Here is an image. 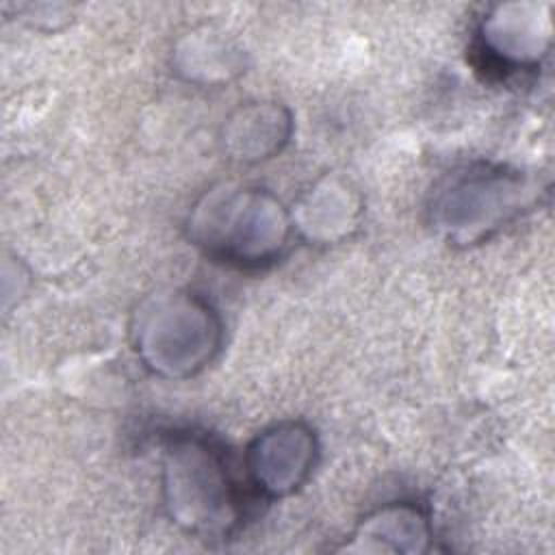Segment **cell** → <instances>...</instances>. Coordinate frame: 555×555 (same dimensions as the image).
Segmentation results:
<instances>
[{
  "mask_svg": "<svg viewBox=\"0 0 555 555\" xmlns=\"http://www.w3.org/2000/svg\"><path fill=\"white\" fill-rule=\"evenodd\" d=\"M186 230L206 256L258 269L284 254L295 225L291 210L267 189L221 184L195 202Z\"/></svg>",
  "mask_w": 555,
  "mask_h": 555,
  "instance_id": "1",
  "label": "cell"
},
{
  "mask_svg": "<svg viewBox=\"0 0 555 555\" xmlns=\"http://www.w3.org/2000/svg\"><path fill=\"white\" fill-rule=\"evenodd\" d=\"M169 518L202 538L228 535L243 516L241 488L223 449L202 434L173 436L163 453Z\"/></svg>",
  "mask_w": 555,
  "mask_h": 555,
  "instance_id": "2",
  "label": "cell"
},
{
  "mask_svg": "<svg viewBox=\"0 0 555 555\" xmlns=\"http://www.w3.org/2000/svg\"><path fill=\"white\" fill-rule=\"evenodd\" d=\"M130 332L137 356L152 373L184 379L212 362L223 323L202 295L167 291L141 301Z\"/></svg>",
  "mask_w": 555,
  "mask_h": 555,
  "instance_id": "3",
  "label": "cell"
},
{
  "mask_svg": "<svg viewBox=\"0 0 555 555\" xmlns=\"http://www.w3.org/2000/svg\"><path fill=\"white\" fill-rule=\"evenodd\" d=\"M533 199L531 182L501 165H470L434 193L431 221L453 243L473 245L514 219Z\"/></svg>",
  "mask_w": 555,
  "mask_h": 555,
  "instance_id": "4",
  "label": "cell"
},
{
  "mask_svg": "<svg viewBox=\"0 0 555 555\" xmlns=\"http://www.w3.org/2000/svg\"><path fill=\"white\" fill-rule=\"evenodd\" d=\"M317 457L314 431L306 423L286 421L254 438L245 453V470L264 496H286L306 483Z\"/></svg>",
  "mask_w": 555,
  "mask_h": 555,
  "instance_id": "5",
  "label": "cell"
},
{
  "mask_svg": "<svg viewBox=\"0 0 555 555\" xmlns=\"http://www.w3.org/2000/svg\"><path fill=\"white\" fill-rule=\"evenodd\" d=\"M540 4H499L479 24V50L486 65L501 74L538 67L548 50L551 20Z\"/></svg>",
  "mask_w": 555,
  "mask_h": 555,
  "instance_id": "6",
  "label": "cell"
},
{
  "mask_svg": "<svg viewBox=\"0 0 555 555\" xmlns=\"http://www.w3.org/2000/svg\"><path fill=\"white\" fill-rule=\"evenodd\" d=\"M362 199L358 191L338 176L317 180L293 206V225L310 241L336 243L358 228Z\"/></svg>",
  "mask_w": 555,
  "mask_h": 555,
  "instance_id": "7",
  "label": "cell"
},
{
  "mask_svg": "<svg viewBox=\"0 0 555 555\" xmlns=\"http://www.w3.org/2000/svg\"><path fill=\"white\" fill-rule=\"evenodd\" d=\"M291 111L278 102L241 104L223 124L221 141L230 158L260 163L273 158L291 141Z\"/></svg>",
  "mask_w": 555,
  "mask_h": 555,
  "instance_id": "8",
  "label": "cell"
},
{
  "mask_svg": "<svg viewBox=\"0 0 555 555\" xmlns=\"http://www.w3.org/2000/svg\"><path fill=\"white\" fill-rule=\"evenodd\" d=\"M431 525L427 514L412 503L399 501L366 514L351 533L347 551L371 553H423L429 551Z\"/></svg>",
  "mask_w": 555,
  "mask_h": 555,
  "instance_id": "9",
  "label": "cell"
},
{
  "mask_svg": "<svg viewBox=\"0 0 555 555\" xmlns=\"http://www.w3.org/2000/svg\"><path fill=\"white\" fill-rule=\"evenodd\" d=\"M176 69L191 82H228L245 67V54L221 30L202 28L189 33L176 48Z\"/></svg>",
  "mask_w": 555,
  "mask_h": 555,
  "instance_id": "10",
  "label": "cell"
}]
</instances>
